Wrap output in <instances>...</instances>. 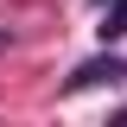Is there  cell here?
Returning a JSON list of instances; mask_svg holds the SVG:
<instances>
[{
    "label": "cell",
    "mask_w": 127,
    "mask_h": 127,
    "mask_svg": "<svg viewBox=\"0 0 127 127\" xmlns=\"http://www.w3.org/2000/svg\"><path fill=\"white\" fill-rule=\"evenodd\" d=\"M121 76H127V64H121V57H89V64H76L70 89H95V83H121Z\"/></svg>",
    "instance_id": "1"
},
{
    "label": "cell",
    "mask_w": 127,
    "mask_h": 127,
    "mask_svg": "<svg viewBox=\"0 0 127 127\" xmlns=\"http://www.w3.org/2000/svg\"><path fill=\"white\" fill-rule=\"evenodd\" d=\"M102 45H114V38H127V0H108V13H102Z\"/></svg>",
    "instance_id": "2"
}]
</instances>
